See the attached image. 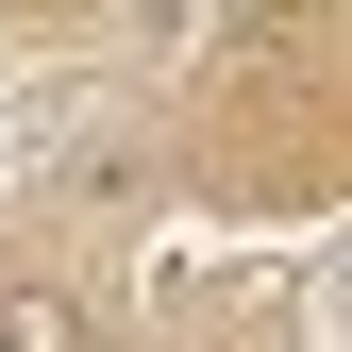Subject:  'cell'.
I'll use <instances>...</instances> for the list:
<instances>
[{
  "mask_svg": "<svg viewBox=\"0 0 352 352\" xmlns=\"http://www.w3.org/2000/svg\"><path fill=\"white\" fill-rule=\"evenodd\" d=\"M0 352H84V302H51V285H0Z\"/></svg>",
  "mask_w": 352,
  "mask_h": 352,
  "instance_id": "6da1fadb",
  "label": "cell"
},
{
  "mask_svg": "<svg viewBox=\"0 0 352 352\" xmlns=\"http://www.w3.org/2000/svg\"><path fill=\"white\" fill-rule=\"evenodd\" d=\"M302 319H319V352H352V235L319 252V302H302Z\"/></svg>",
  "mask_w": 352,
  "mask_h": 352,
  "instance_id": "7a4b0ae2",
  "label": "cell"
}]
</instances>
